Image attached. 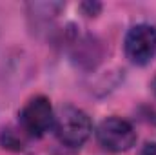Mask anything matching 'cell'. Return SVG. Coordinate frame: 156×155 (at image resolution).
Segmentation results:
<instances>
[{
	"instance_id": "6da1fadb",
	"label": "cell",
	"mask_w": 156,
	"mask_h": 155,
	"mask_svg": "<svg viewBox=\"0 0 156 155\" xmlns=\"http://www.w3.org/2000/svg\"><path fill=\"white\" fill-rule=\"evenodd\" d=\"M55 131L62 144L78 148L89 139L93 124L85 112L75 106H62L55 115Z\"/></svg>"
},
{
	"instance_id": "7a4b0ae2",
	"label": "cell",
	"mask_w": 156,
	"mask_h": 155,
	"mask_svg": "<svg viewBox=\"0 0 156 155\" xmlns=\"http://www.w3.org/2000/svg\"><path fill=\"white\" fill-rule=\"evenodd\" d=\"M96 139L100 146L107 152H127L136 142V131L133 124L120 117H109L100 122L96 130Z\"/></svg>"
},
{
	"instance_id": "3957f363",
	"label": "cell",
	"mask_w": 156,
	"mask_h": 155,
	"mask_svg": "<svg viewBox=\"0 0 156 155\" xmlns=\"http://www.w3.org/2000/svg\"><path fill=\"white\" fill-rule=\"evenodd\" d=\"M123 49L133 64L145 66L156 55V28L151 24L133 26L125 35Z\"/></svg>"
},
{
	"instance_id": "277c9868",
	"label": "cell",
	"mask_w": 156,
	"mask_h": 155,
	"mask_svg": "<svg viewBox=\"0 0 156 155\" xmlns=\"http://www.w3.org/2000/svg\"><path fill=\"white\" fill-rule=\"evenodd\" d=\"M20 126L31 137H42L55 126L53 106L47 97L37 95L26 102L20 112Z\"/></svg>"
},
{
	"instance_id": "5b68a950",
	"label": "cell",
	"mask_w": 156,
	"mask_h": 155,
	"mask_svg": "<svg viewBox=\"0 0 156 155\" xmlns=\"http://www.w3.org/2000/svg\"><path fill=\"white\" fill-rule=\"evenodd\" d=\"M0 144L2 148H7V150H22V141L20 137H16L11 130H4L2 135H0Z\"/></svg>"
},
{
	"instance_id": "8992f818",
	"label": "cell",
	"mask_w": 156,
	"mask_h": 155,
	"mask_svg": "<svg viewBox=\"0 0 156 155\" xmlns=\"http://www.w3.org/2000/svg\"><path fill=\"white\" fill-rule=\"evenodd\" d=\"M82 9H83V13L87 17H96L100 13V9H102V4H98V2H83Z\"/></svg>"
},
{
	"instance_id": "52a82bcc",
	"label": "cell",
	"mask_w": 156,
	"mask_h": 155,
	"mask_svg": "<svg viewBox=\"0 0 156 155\" xmlns=\"http://www.w3.org/2000/svg\"><path fill=\"white\" fill-rule=\"evenodd\" d=\"M140 155H156V142H147V144L142 148Z\"/></svg>"
},
{
	"instance_id": "ba28073f",
	"label": "cell",
	"mask_w": 156,
	"mask_h": 155,
	"mask_svg": "<svg viewBox=\"0 0 156 155\" xmlns=\"http://www.w3.org/2000/svg\"><path fill=\"white\" fill-rule=\"evenodd\" d=\"M153 91L156 93V78H154V82H153Z\"/></svg>"
}]
</instances>
